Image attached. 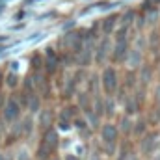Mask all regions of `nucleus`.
<instances>
[{
    "label": "nucleus",
    "mask_w": 160,
    "mask_h": 160,
    "mask_svg": "<svg viewBox=\"0 0 160 160\" xmlns=\"http://www.w3.org/2000/svg\"><path fill=\"white\" fill-rule=\"evenodd\" d=\"M138 62H140V54H138V52H132V54H130V65L136 67Z\"/></svg>",
    "instance_id": "dca6fc26"
},
{
    "label": "nucleus",
    "mask_w": 160,
    "mask_h": 160,
    "mask_svg": "<svg viewBox=\"0 0 160 160\" xmlns=\"http://www.w3.org/2000/svg\"><path fill=\"white\" fill-rule=\"evenodd\" d=\"M8 86H11V88L17 86V77H15V75H9V77H8Z\"/></svg>",
    "instance_id": "a211bd4d"
},
{
    "label": "nucleus",
    "mask_w": 160,
    "mask_h": 160,
    "mask_svg": "<svg viewBox=\"0 0 160 160\" xmlns=\"http://www.w3.org/2000/svg\"><path fill=\"white\" fill-rule=\"evenodd\" d=\"M50 153H52V151H50V149H47V147H45V145L41 143L39 149H38V158H39V160H47Z\"/></svg>",
    "instance_id": "9b49d317"
},
{
    "label": "nucleus",
    "mask_w": 160,
    "mask_h": 160,
    "mask_svg": "<svg viewBox=\"0 0 160 160\" xmlns=\"http://www.w3.org/2000/svg\"><path fill=\"white\" fill-rule=\"evenodd\" d=\"M125 50H127V45H125L123 41H119V43H118V48H116V58H123Z\"/></svg>",
    "instance_id": "ddd939ff"
},
{
    "label": "nucleus",
    "mask_w": 160,
    "mask_h": 160,
    "mask_svg": "<svg viewBox=\"0 0 160 160\" xmlns=\"http://www.w3.org/2000/svg\"><path fill=\"white\" fill-rule=\"evenodd\" d=\"M89 160H101L99 153H91V155H89Z\"/></svg>",
    "instance_id": "aec40b11"
},
{
    "label": "nucleus",
    "mask_w": 160,
    "mask_h": 160,
    "mask_svg": "<svg viewBox=\"0 0 160 160\" xmlns=\"http://www.w3.org/2000/svg\"><path fill=\"white\" fill-rule=\"evenodd\" d=\"M0 160H6V158H4V155H2V153H0Z\"/></svg>",
    "instance_id": "5701e85b"
},
{
    "label": "nucleus",
    "mask_w": 160,
    "mask_h": 160,
    "mask_svg": "<svg viewBox=\"0 0 160 160\" xmlns=\"http://www.w3.org/2000/svg\"><path fill=\"white\" fill-rule=\"evenodd\" d=\"M134 127H132V123H130V119L128 118H123L119 123V130L123 132V134H130V130H132Z\"/></svg>",
    "instance_id": "6e6552de"
},
{
    "label": "nucleus",
    "mask_w": 160,
    "mask_h": 160,
    "mask_svg": "<svg viewBox=\"0 0 160 160\" xmlns=\"http://www.w3.org/2000/svg\"><path fill=\"white\" fill-rule=\"evenodd\" d=\"M149 78H151V69H149V67H145V69H143V73H142V80H143V82H149Z\"/></svg>",
    "instance_id": "f3484780"
},
{
    "label": "nucleus",
    "mask_w": 160,
    "mask_h": 160,
    "mask_svg": "<svg viewBox=\"0 0 160 160\" xmlns=\"http://www.w3.org/2000/svg\"><path fill=\"white\" fill-rule=\"evenodd\" d=\"M155 114H157V119L160 121V101H158V104H157V110H155Z\"/></svg>",
    "instance_id": "412c9836"
},
{
    "label": "nucleus",
    "mask_w": 160,
    "mask_h": 160,
    "mask_svg": "<svg viewBox=\"0 0 160 160\" xmlns=\"http://www.w3.org/2000/svg\"><path fill=\"white\" fill-rule=\"evenodd\" d=\"M118 136H119V128H118L116 125L106 123V125L101 127V138H102L104 143H116Z\"/></svg>",
    "instance_id": "20e7f679"
},
{
    "label": "nucleus",
    "mask_w": 160,
    "mask_h": 160,
    "mask_svg": "<svg viewBox=\"0 0 160 160\" xmlns=\"http://www.w3.org/2000/svg\"><path fill=\"white\" fill-rule=\"evenodd\" d=\"M56 54H54V50L52 48H47V69L52 73L54 69H56Z\"/></svg>",
    "instance_id": "423d86ee"
},
{
    "label": "nucleus",
    "mask_w": 160,
    "mask_h": 160,
    "mask_svg": "<svg viewBox=\"0 0 160 160\" xmlns=\"http://www.w3.org/2000/svg\"><path fill=\"white\" fill-rule=\"evenodd\" d=\"M50 121H52V114H50L48 110L41 112V116H39V127H41V128H47V130H48V127H50Z\"/></svg>",
    "instance_id": "0eeeda50"
},
{
    "label": "nucleus",
    "mask_w": 160,
    "mask_h": 160,
    "mask_svg": "<svg viewBox=\"0 0 160 160\" xmlns=\"http://www.w3.org/2000/svg\"><path fill=\"white\" fill-rule=\"evenodd\" d=\"M106 52H108V43H106V41H102V43H101V47H99V52H97V62H102V60H104V56H106Z\"/></svg>",
    "instance_id": "9d476101"
},
{
    "label": "nucleus",
    "mask_w": 160,
    "mask_h": 160,
    "mask_svg": "<svg viewBox=\"0 0 160 160\" xmlns=\"http://www.w3.org/2000/svg\"><path fill=\"white\" fill-rule=\"evenodd\" d=\"M102 88H104L106 93H114L116 88H118V75L110 67L104 69V73H102Z\"/></svg>",
    "instance_id": "f03ea898"
},
{
    "label": "nucleus",
    "mask_w": 160,
    "mask_h": 160,
    "mask_svg": "<svg viewBox=\"0 0 160 160\" xmlns=\"http://www.w3.org/2000/svg\"><path fill=\"white\" fill-rule=\"evenodd\" d=\"M47 149H50V151H56L58 149V145H60V138H58V132L56 130H52V128H48V130H45V136H43V142H41Z\"/></svg>",
    "instance_id": "39448f33"
},
{
    "label": "nucleus",
    "mask_w": 160,
    "mask_h": 160,
    "mask_svg": "<svg viewBox=\"0 0 160 160\" xmlns=\"http://www.w3.org/2000/svg\"><path fill=\"white\" fill-rule=\"evenodd\" d=\"M157 143H158V132H149V134H145V136L140 140V151H142V155H151V153H155Z\"/></svg>",
    "instance_id": "f257e3e1"
},
{
    "label": "nucleus",
    "mask_w": 160,
    "mask_h": 160,
    "mask_svg": "<svg viewBox=\"0 0 160 160\" xmlns=\"http://www.w3.org/2000/svg\"><path fill=\"white\" fill-rule=\"evenodd\" d=\"M63 160H80L78 155H65V158Z\"/></svg>",
    "instance_id": "6ab92c4d"
},
{
    "label": "nucleus",
    "mask_w": 160,
    "mask_h": 160,
    "mask_svg": "<svg viewBox=\"0 0 160 160\" xmlns=\"http://www.w3.org/2000/svg\"><path fill=\"white\" fill-rule=\"evenodd\" d=\"M39 106H41L39 97H38V95H32V97H30V102H28L30 112H38V110H39Z\"/></svg>",
    "instance_id": "1a4fd4ad"
},
{
    "label": "nucleus",
    "mask_w": 160,
    "mask_h": 160,
    "mask_svg": "<svg viewBox=\"0 0 160 160\" xmlns=\"http://www.w3.org/2000/svg\"><path fill=\"white\" fill-rule=\"evenodd\" d=\"M157 95H158V99H160V84L157 86Z\"/></svg>",
    "instance_id": "4be33fe9"
},
{
    "label": "nucleus",
    "mask_w": 160,
    "mask_h": 160,
    "mask_svg": "<svg viewBox=\"0 0 160 160\" xmlns=\"http://www.w3.org/2000/svg\"><path fill=\"white\" fill-rule=\"evenodd\" d=\"M22 132L24 134H30L32 132V118H26L22 121Z\"/></svg>",
    "instance_id": "f8f14e48"
},
{
    "label": "nucleus",
    "mask_w": 160,
    "mask_h": 160,
    "mask_svg": "<svg viewBox=\"0 0 160 160\" xmlns=\"http://www.w3.org/2000/svg\"><path fill=\"white\" fill-rule=\"evenodd\" d=\"M19 116H21V106H19V102H17L15 99H9V101L6 102V106H4V119L8 121V123H13Z\"/></svg>",
    "instance_id": "7ed1b4c3"
},
{
    "label": "nucleus",
    "mask_w": 160,
    "mask_h": 160,
    "mask_svg": "<svg viewBox=\"0 0 160 160\" xmlns=\"http://www.w3.org/2000/svg\"><path fill=\"white\" fill-rule=\"evenodd\" d=\"M15 158H17V160H32L26 149H19V151H17V157H15Z\"/></svg>",
    "instance_id": "4468645a"
},
{
    "label": "nucleus",
    "mask_w": 160,
    "mask_h": 160,
    "mask_svg": "<svg viewBox=\"0 0 160 160\" xmlns=\"http://www.w3.org/2000/svg\"><path fill=\"white\" fill-rule=\"evenodd\" d=\"M143 130H145V123H143V121H138V123L134 125V132L140 136V134H143Z\"/></svg>",
    "instance_id": "2eb2a0df"
}]
</instances>
